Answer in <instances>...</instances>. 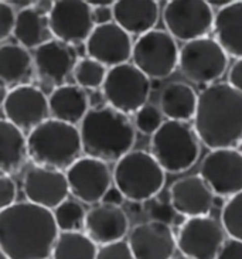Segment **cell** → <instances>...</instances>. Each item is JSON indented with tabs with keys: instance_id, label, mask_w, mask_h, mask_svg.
Wrapping results in <instances>:
<instances>
[{
	"instance_id": "ffe728a7",
	"label": "cell",
	"mask_w": 242,
	"mask_h": 259,
	"mask_svg": "<svg viewBox=\"0 0 242 259\" xmlns=\"http://www.w3.org/2000/svg\"><path fill=\"white\" fill-rule=\"evenodd\" d=\"M169 201L181 217H204L213 210L215 196L200 175H191L181 177L170 186Z\"/></svg>"
},
{
	"instance_id": "8992f818",
	"label": "cell",
	"mask_w": 242,
	"mask_h": 259,
	"mask_svg": "<svg viewBox=\"0 0 242 259\" xmlns=\"http://www.w3.org/2000/svg\"><path fill=\"white\" fill-rule=\"evenodd\" d=\"M200 143L194 127L188 123L165 120L150 138V154L166 173H184L198 160Z\"/></svg>"
},
{
	"instance_id": "3957f363",
	"label": "cell",
	"mask_w": 242,
	"mask_h": 259,
	"mask_svg": "<svg viewBox=\"0 0 242 259\" xmlns=\"http://www.w3.org/2000/svg\"><path fill=\"white\" fill-rule=\"evenodd\" d=\"M78 129L85 156L105 163L122 159L136 142V127L131 118L106 104L91 106Z\"/></svg>"
},
{
	"instance_id": "f1b7e54d",
	"label": "cell",
	"mask_w": 242,
	"mask_h": 259,
	"mask_svg": "<svg viewBox=\"0 0 242 259\" xmlns=\"http://www.w3.org/2000/svg\"><path fill=\"white\" fill-rule=\"evenodd\" d=\"M98 245L84 231L60 232L51 258L53 259H95Z\"/></svg>"
},
{
	"instance_id": "f546056e",
	"label": "cell",
	"mask_w": 242,
	"mask_h": 259,
	"mask_svg": "<svg viewBox=\"0 0 242 259\" xmlns=\"http://www.w3.org/2000/svg\"><path fill=\"white\" fill-rule=\"evenodd\" d=\"M106 74H108V68L105 65L90 57H81L78 58L74 67L72 78L75 84L84 90H98L102 88Z\"/></svg>"
},
{
	"instance_id": "8d00e7d4",
	"label": "cell",
	"mask_w": 242,
	"mask_h": 259,
	"mask_svg": "<svg viewBox=\"0 0 242 259\" xmlns=\"http://www.w3.org/2000/svg\"><path fill=\"white\" fill-rule=\"evenodd\" d=\"M17 186L12 176L0 173V211L6 210L7 207L16 203Z\"/></svg>"
},
{
	"instance_id": "83f0119b",
	"label": "cell",
	"mask_w": 242,
	"mask_h": 259,
	"mask_svg": "<svg viewBox=\"0 0 242 259\" xmlns=\"http://www.w3.org/2000/svg\"><path fill=\"white\" fill-rule=\"evenodd\" d=\"M13 37L17 44L27 49L28 51L38 49L54 37L50 30V23L47 16L37 13L33 6L20 10L16 14Z\"/></svg>"
},
{
	"instance_id": "bcb514c9",
	"label": "cell",
	"mask_w": 242,
	"mask_h": 259,
	"mask_svg": "<svg viewBox=\"0 0 242 259\" xmlns=\"http://www.w3.org/2000/svg\"><path fill=\"white\" fill-rule=\"evenodd\" d=\"M0 259H9V258H7L6 253H5V251H3L2 248H0Z\"/></svg>"
},
{
	"instance_id": "d590c367",
	"label": "cell",
	"mask_w": 242,
	"mask_h": 259,
	"mask_svg": "<svg viewBox=\"0 0 242 259\" xmlns=\"http://www.w3.org/2000/svg\"><path fill=\"white\" fill-rule=\"evenodd\" d=\"M16 10L7 3V0H0V42L6 41L13 35Z\"/></svg>"
},
{
	"instance_id": "cb8c5ba5",
	"label": "cell",
	"mask_w": 242,
	"mask_h": 259,
	"mask_svg": "<svg viewBox=\"0 0 242 259\" xmlns=\"http://www.w3.org/2000/svg\"><path fill=\"white\" fill-rule=\"evenodd\" d=\"M35 77L33 54L20 44L0 46V82L9 91L31 84Z\"/></svg>"
},
{
	"instance_id": "8fae6325",
	"label": "cell",
	"mask_w": 242,
	"mask_h": 259,
	"mask_svg": "<svg viewBox=\"0 0 242 259\" xmlns=\"http://www.w3.org/2000/svg\"><path fill=\"white\" fill-rule=\"evenodd\" d=\"M225 239L221 221L214 217L186 218L177 232V249L191 259H215Z\"/></svg>"
},
{
	"instance_id": "7402d4cb",
	"label": "cell",
	"mask_w": 242,
	"mask_h": 259,
	"mask_svg": "<svg viewBox=\"0 0 242 259\" xmlns=\"http://www.w3.org/2000/svg\"><path fill=\"white\" fill-rule=\"evenodd\" d=\"M112 9L113 21L129 35L152 31L160 17V3L156 0H118Z\"/></svg>"
},
{
	"instance_id": "f6af8a7d",
	"label": "cell",
	"mask_w": 242,
	"mask_h": 259,
	"mask_svg": "<svg viewBox=\"0 0 242 259\" xmlns=\"http://www.w3.org/2000/svg\"><path fill=\"white\" fill-rule=\"evenodd\" d=\"M115 2H112V0H90L88 2V5L91 7H95V6H108V5H113Z\"/></svg>"
},
{
	"instance_id": "ba28073f",
	"label": "cell",
	"mask_w": 242,
	"mask_h": 259,
	"mask_svg": "<svg viewBox=\"0 0 242 259\" xmlns=\"http://www.w3.org/2000/svg\"><path fill=\"white\" fill-rule=\"evenodd\" d=\"M180 49L166 30L154 28L133 42V65L150 79L170 77L179 67Z\"/></svg>"
},
{
	"instance_id": "1f68e13d",
	"label": "cell",
	"mask_w": 242,
	"mask_h": 259,
	"mask_svg": "<svg viewBox=\"0 0 242 259\" xmlns=\"http://www.w3.org/2000/svg\"><path fill=\"white\" fill-rule=\"evenodd\" d=\"M221 225L229 238L242 242V191L229 197L221 210Z\"/></svg>"
},
{
	"instance_id": "7bdbcfd3",
	"label": "cell",
	"mask_w": 242,
	"mask_h": 259,
	"mask_svg": "<svg viewBox=\"0 0 242 259\" xmlns=\"http://www.w3.org/2000/svg\"><path fill=\"white\" fill-rule=\"evenodd\" d=\"M231 3H232V0H208V5L211 6V9H213V7H217L218 10L227 7L228 5H231Z\"/></svg>"
},
{
	"instance_id": "9a60e30c",
	"label": "cell",
	"mask_w": 242,
	"mask_h": 259,
	"mask_svg": "<svg viewBox=\"0 0 242 259\" xmlns=\"http://www.w3.org/2000/svg\"><path fill=\"white\" fill-rule=\"evenodd\" d=\"M3 111L6 119L24 135H28L51 118L49 97L42 88L33 84L23 85L9 91Z\"/></svg>"
},
{
	"instance_id": "ab89813d",
	"label": "cell",
	"mask_w": 242,
	"mask_h": 259,
	"mask_svg": "<svg viewBox=\"0 0 242 259\" xmlns=\"http://www.w3.org/2000/svg\"><path fill=\"white\" fill-rule=\"evenodd\" d=\"M228 84L242 94V58L231 65L228 71Z\"/></svg>"
},
{
	"instance_id": "30bf717a",
	"label": "cell",
	"mask_w": 242,
	"mask_h": 259,
	"mask_svg": "<svg viewBox=\"0 0 242 259\" xmlns=\"http://www.w3.org/2000/svg\"><path fill=\"white\" fill-rule=\"evenodd\" d=\"M214 16L206 0H172L162 13L167 33L184 44L207 37L213 31Z\"/></svg>"
},
{
	"instance_id": "9c48e42d",
	"label": "cell",
	"mask_w": 242,
	"mask_h": 259,
	"mask_svg": "<svg viewBox=\"0 0 242 259\" xmlns=\"http://www.w3.org/2000/svg\"><path fill=\"white\" fill-rule=\"evenodd\" d=\"M227 53L215 41L214 37H203L186 42L180 49L179 68L183 75L198 85H211L227 72Z\"/></svg>"
},
{
	"instance_id": "2e32d148",
	"label": "cell",
	"mask_w": 242,
	"mask_h": 259,
	"mask_svg": "<svg viewBox=\"0 0 242 259\" xmlns=\"http://www.w3.org/2000/svg\"><path fill=\"white\" fill-rule=\"evenodd\" d=\"M76 61L78 58L74 47L56 38L40 46L33 53L35 77L42 85L50 87L51 91L67 84Z\"/></svg>"
},
{
	"instance_id": "277c9868",
	"label": "cell",
	"mask_w": 242,
	"mask_h": 259,
	"mask_svg": "<svg viewBox=\"0 0 242 259\" xmlns=\"http://www.w3.org/2000/svg\"><path fill=\"white\" fill-rule=\"evenodd\" d=\"M27 153L34 166L65 171L83 157L79 129L50 118L27 135Z\"/></svg>"
},
{
	"instance_id": "7a4b0ae2",
	"label": "cell",
	"mask_w": 242,
	"mask_h": 259,
	"mask_svg": "<svg viewBox=\"0 0 242 259\" xmlns=\"http://www.w3.org/2000/svg\"><path fill=\"white\" fill-rule=\"evenodd\" d=\"M194 132L210 150L242 143V94L228 82H215L198 94Z\"/></svg>"
},
{
	"instance_id": "7c38bea8",
	"label": "cell",
	"mask_w": 242,
	"mask_h": 259,
	"mask_svg": "<svg viewBox=\"0 0 242 259\" xmlns=\"http://www.w3.org/2000/svg\"><path fill=\"white\" fill-rule=\"evenodd\" d=\"M69 194L84 204L95 205L113 186V177L108 163L90 156H83L65 170Z\"/></svg>"
},
{
	"instance_id": "f35d334b",
	"label": "cell",
	"mask_w": 242,
	"mask_h": 259,
	"mask_svg": "<svg viewBox=\"0 0 242 259\" xmlns=\"http://www.w3.org/2000/svg\"><path fill=\"white\" fill-rule=\"evenodd\" d=\"M113 5L91 7L92 9V21H94L95 27L97 26H104V24H109V23L113 21V9H112Z\"/></svg>"
},
{
	"instance_id": "4dcf8cb0",
	"label": "cell",
	"mask_w": 242,
	"mask_h": 259,
	"mask_svg": "<svg viewBox=\"0 0 242 259\" xmlns=\"http://www.w3.org/2000/svg\"><path fill=\"white\" fill-rule=\"evenodd\" d=\"M57 228L60 232L83 231L85 225L87 211L78 200L67 198L53 210Z\"/></svg>"
},
{
	"instance_id": "ee69618b",
	"label": "cell",
	"mask_w": 242,
	"mask_h": 259,
	"mask_svg": "<svg viewBox=\"0 0 242 259\" xmlns=\"http://www.w3.org/2000/svg\"><path fill=\"white\" fill-rule=\"evenodd\" d=\"M7 95H9V90H7L5 85L0 82V108H3L5 102H6Z\"/></svg>"
},
{
	"instance_id": "4fadbf2b",
	"label": "cell",
	"mask_w": 242,
	"mask_h": 259,
	"mask_svg": "<svg viewBox=\"0 0 242 259\" xmlns=\"http://www.w3.org/2000/svg\"><path fill=\"white\" fill-rule=\"evenodd\" d=\"M198 175L214 196H235L242 191V152L238 149L210 150L201 161Z\"/></svg>"
},
{
	"instance_id": "7dc6e473",
	"label": "cell",
	"mask_w": 242,
	"mask_h": 259,
	"mask_svg": "<svg viewBox=\"0 0 242 259\" xmlns=\"http://www.w3.org/2000/svg\"><path fill=\"white\" fill-rule=\"evenodd\" d=\"M172 259H191V258H188V256H184V255H180V256H173Z\"/></svg>"
},
{
	"instance_id": "d4e9b609",
	"label": "cell",
	"mask_w": 242,
	"mask_h": 259,
	"mask_svg": "<svg viewBox=\"0 0 242 259\" xmlns=\"http://www.w3.org/2000/svg\"><path fill=\"white\" fill-rule=\"evenodd\" d=\"M213 33L227 56L242 58V0L232 2L215 13Z\"/></svg>"
},
{
	"instance_id": "484cf974",
	"label": "cell",
	"mask_w": 242,
	"mask_h": 259,
	"mask_svg": "<svg viewBox=\"0 0 242 259\" xmlns=\"http://www.w3.org/2000/svg\"><path fill=\"white\" fill-rule=\"evenodd\" d=\"M198 95L186 82H172L163 88L159 98V109L167 120L188 122L194 119Z\"/></svg>"
},
{
	"instance_id": "b9f144b4",
	"label": "cell",
	"mask_w": 242,
	"mask_h": 259,
	"mask_svg": "<svg viewBox=\"0 0 242 259\" xmlns=\"http://www.w3.org/2000/svg\"><path fill=\"white\" fill-rule=\"evenodd\" d=\"M53 7H54V2H51V0H38V2L33 3V9L35 12L43 14V16H47V17L51 13Z\"/></svg>"
},
{
	"instance_id": "ac0fdd59",
	"label": "cell",
	"mask_w": 242,
	"mask_h": 259,
	"mask_svg": "<svg viewBox=\"0 0 242 259\" xmlns=\"http://www.w3.org/2000/svg\"><path fill=\"white\" fill-rule=\"evenodd\" d=\"M23 191L26 201L53 211L69 196L65 171L33 164L24 173Z\"/></svg>"
},
{
	"instance_id": "5bb4252c",
	"label": "cell",
	"mask_w": 242,
	"mask_h": 259,
	"mask_svg": "<svg viewBox=\"0 0 242 259\" xmlns=\"http://www.w3.org/2000/svg\"><path fill=\"white\" fill-rule=\"evenodd\" d=\"M50 30L56 40L76 47L85 44L95 28L92 9L84 0H57L49 16Z\"/></svg>"
},
{
	"instance_id": "e0dca14e",
	"label": "cell",
	"mask_w": 242,
	"mask_h": 259,
	"mask_svg": "<svg viewBox=\"0 0 242 259\" xmlns=\"http://www.w3.org/2000/svg\"><path fill=\"white\" fill-rule=\"evenodd\" d=\"M133 41L124 28L112 21L97 26L85 42L87 57L105 65L108 70L132 60Z\"/></svg>"
},
{
	"instance_id": "52a82bcc",
	"label": "cell",
	"mask_w": 242,
	"mask_h": 259,
	"mask_svg": "<svg viewBox=\"0 0 242 259\" xmlns=\"http://www.w3.org/2000/svg\"><path fill=\"white\" fill-rule=\"evenodd\" d=\"M152 92V79L132 63H125L108 70L102 85L106 105L125 115H135L147 104Z\"/></svg>"
},
{
	"instance_id": "e575fe53",
	"label": "cell",
	"mask_w": 242,
	"mask_h": 259,
	"mask_svg": "<svg viewBox=\"0 0 242 259\" xmlns=\"http://www.w3.org/2000/svg\"><path fill=\"white\" fill-rule=\"evenodd\" d=\"M95 259H135L132 255L128 241H118L106 245L98 246L97 258Z\"/></svg>"
},
{
	"instance_id": "44dd1931",
	"label": "cell",
	"mask_w": 242,
	"mask_h": 259,
	"mask_svg": "<svg viewBox=\"0 0 242 259\" xmlns=\"http://www.w3.org/2000/svg\"><path fill=\"white\" fill-rule=\"evenodd\" d=\"M129 231V217L122 207L99 203L87 211L84 232L98 246L122 241Z\"/></svg>"
},
{
	"instance_id": "d6a6232c",
	"label": "cell",
	"mask_w": 242,
	"mask_h": 259,
	"mask_svg": "<svg viewBox=\"0 0 242 259\" xmlns=\"http://www.w3.org/2000/svg\"><path fill=\"white\" fill-rule=\"evenodd\" d=\"M163 113L159 109V106H154L152 104H146L142 106L138 112L135 113V120L133 125L139 132L143 135L152 136L162 125H163Z\"/></svg>"
},
{
	"instance_id": "60d3db41",
	"label": "cell",
	"mask_w": 242,
	"mask_h": 259,
	"mask_svg": "<svg viewBox=\"0 0 242 259\" xmlns=\"http://www.w3.org/2000/svg\"><path fill=\"white\" fill-rule=\"evenodd\" d=\"M125 200H126V198H125L124 194L120 193V190H119L118 187H115V186H112L111 189L105 193V196L101 203L109 204V205H116V207H122V204L125 203Z\"/></svg>"
},
{
	"instance_id": "74e56055",
	"label": "cell",
	"mask_w": 242,
	"mask_h": 259,
	"mask_svg": "<svg viewBox=\"0 0 242 259\" xmlns=\"http://www.w3.org/2000/svg\"><path fill=\"white\" fill-rule=\"evenodd\" d=\"M215 259H242V242L238 239H225Z\"/></svg>"
},
{
	"instance_id": "5b68a950",
	"label": "cell",
	"mask_w": 242,
	"mask_h": 259,
	"mask_svg": "<svg viewBox=\"0 0 242 259\" xmlns=\"http://www.w3.org/2000/svg\"><path fill=\"white\" fill-rule=\"evenodd\" d=\"M113 186L132 203H146L159 194L166 183V171L150 152L131 150L116 161L112 171Z\"/></svg>"
},
{
	"instance_id": "836d02e7",
	"label": "cell",
	"mask_w": 242,
	"mask_h": 259,
	"mask_svg": "<svg viewBox=\"0 0 242 259\" xmlns=\"http://www.w3.org/2000/svg\"><path fill=\"white\" fill-rule=\"evenodd\" d=\"M146 203H149L147 212H149V217L152 221H159V223L167 225H172L176 223L177 212L173 210L170 201H163L157 197H154Z\"/></svg>"
},
{
	"instance_id": "c3c4849f",
	"label": "cell",
	"mask_w": 242,
	"mask_h": 259,
	"mask_svg": "<svg viewBox=\"0 0 242 259\" xmlns=\"http://www.w3.org/2000/svg\"><path fill=\"white\" fill-rule=\"evenodd\" d=\"M47 259H53V258H51V256H50V258H47Z\"/></svg>"
},
{
	"instance_id": "d6986e66",
	"label": "cell",
	"mask_w": 242,
	"mask_h": 259,
	"mask_svg": "<svg viewBox=\"0 0 242 259\" xmlns=\"http://www.w3.org/2000/svg\"><path fill=\"white\" fill-rule=\"evenodd\" d=\"M128 244L135 259H172L177 251V235L172 225L149 220L132 228Z\"/></svg>"
},
{
	"instance_id": "4316f807",
	"label": "cell",
	"mask_w": 242,
	"mask_h": 259,
	"mask_svg": "<svg viewBox=\"0 0 242 259\" xmlns=\"http://www.w3.org/2000/svg\"><path fill=\"white\" fill-rule=\"evenodd\" d=\"M27 135L0 118V173L13 175L27 161Z\"/></svg>"
},
{
	"instance_id": "603a6c76",
	"label": "cell",
	"mask_w": 242,
	"mask_h": 259,
	"mask_svg": "<svg viewBox=\"0 0 242 259\" xmlns=\"http://www.w3.org/2000/svg\"><path fill=\"white\" fill-rule=\"evenodd\" d=\"M49 106L50 116L53 119L76 126L90 111V95L81 87L67 82L51 91Z\"/></svg>"
},
{
	"instance_id": "6da1fadb",
	"label": "cell",
	"mask_w": 242,
	"mask_h": 259,
	"mask_svg": "<svg viewBox=\"0 0 242 259\" xmlns=\"http://www.w3.org/2000/svg\"><path fill=\"white\" fill-rule=\"evenodd\" d=\"M53 211L28 201L0 211V248L9 259H47L58 238Z\"/></svg>"
}]
</instances>
